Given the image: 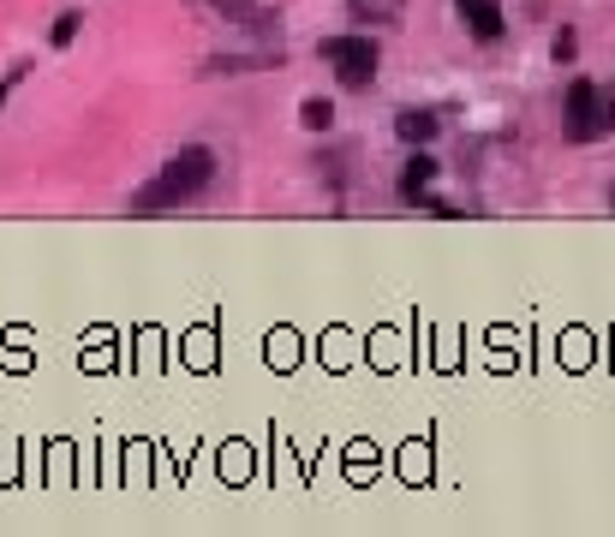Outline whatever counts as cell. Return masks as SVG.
Wrapping results in <instances>:
<instances>
[{"label":"cell","mask_w":615,"mask_h":537,"mask_svg":"<svg viewBox=\"0 0 615 537\" xmlns=\"http://www.w3.org/2000/svg\"><path fill=\"white\" fill-rule=\"evenodd\" d=\"M215 180V155L203 150V143H185L180 155H168L162 173H156L150 185H138L131 192V215H162V210H180V203L203 197V185Z\"/></svg>","instance_id":"cell-1"},{"label":"cell","mask_w":615,"mask_h":537,"mask_svg":"<svg viewBox=\"0 0 615 537\" xmlns=\"http://www.w3.org/2000/svg\"><path fill=\"white\" fill-rule=\"evenodd\" d=\"M562 132H568V143H592V138L615 132V90H604L592 78H574L568 84V101H562Z\"/></svg>","instance_id":"cell-2"},{"label":"cell","mask_w":615,"mask_h":537,"mask_svg":"<svg viewBox=\"0 0 615 537\" xmlns=\"http://www.w3.org/2000/svg\"><path fill=\"white\" fill-rule=\"evenodd\" d=\"M324 61L335 66V78L347 90H364L377 78V42L371 36H324Z\"/></svg>","instance_id":"cell-3"},{"label":"cell","mask_w":615,"mask_h":537,"mask_svg":"<svg viewBox=\"0 0 615 537\" xmlns=\"http://www.w3.org/2000/svg\"><path fill=\"white\" fill-rule=\"evenodd\" d=\"M436 173H443V162L424 155L418 143H413V155H406V168H401V197L406 203H424V197H431V185H436Z\"/></svg>","instance_id":"cell-4"},{"label":"cell","mask_w":615,"mask_h":537,"mask_svg":"<svg viewBox=\"0 0 615 537\" xmlns=\"http://www.w3.org/2000/svg\"><path fill=\"white\" fill-rule=\"evenodd\" d=\"M454 12H460V24L478 42H496V36H502V0H454Z\"/></svg>","instance_id":"cell-5"},{"label":"cell","mask_w":615,"mask_h":537,"mask_svg":"<svg viewBox=\"0 0 615 537\" xmlns=\"http://www.w3.org/2000/svg\"><path fill=\"white\" fill-rule=\"evenodd\" d=\"M222 19H233V24H245V31H269V12L257 7V0H210Z\"/></svg>","instance_id":"cell-6"},{"label":"cell","mask_w":615,"mask_h":537,"mask_svg":"<svg viewBox=\"0 0 615 537\" xmlns=\"http://www.w3.org/2000/svg\"><path fill=\"white\" fill-rule=\"evenodd\" d=\"M394 132H401L406 143H431V138H436V114H424V108H406L401 120H394Z\"/></svg>","instance_id":"cell-7"},{"label":"cell","mask_w":615,"mask_h":537,"mask_svg":"<svg viewBox=\"0 0 615 537\" xmlns=\"http://www.w3.org/2000/svg\"><path fill=\"white\" fill-rule=\"evenodd\" d=\"M299 126H305V132H329V126H335V108H329L324 96H305L299 101Z\"/></svg>","instance_id":"cell-8"},{"label":"cell","mask_w":615,"mask_h":537,"mask_svg":"<svg viewBox=\"0 0 615 537\" xmlns=\"http://www.w3.org/2000/svg\"><path fill=\"white\" fill-rule=\"evenodd\" d=\"M78 24H84V19H78V12H66V19H54V31H49V42H54V49H66V42H72V36H78Z\"/></svg>","instance_id":"cell-9"},{"label":"cell","mask_w":615,"mask_h":537,"mask_svg":"<svg viewBox=\"0 0 615 537\" xmlns=\"http://www.w3.org/2000/svg\"><path fill=\"white\" fill-rule=\"evenodd\" d=\"M574 54H580V36L562 31V36H555V61H574Z\"/></svg>","instance_id":"cell-10"},{"label":"cell","mask_w":615,"mask_h":537,"mask_svg":"<svg viewBox=\"0 0 615 537\" xmlns=\"http://www.w3.org/2000/svg\"><path fill=\"white\" fill-rule=\"evenodd\" d=\"M7 90H12V78H7V84H0V101H7Z\"/></svg>","instance_id":"cell-11"},{"label":"cell","mask_w":615,"mask_h":537,"mask_svg":"<svg viewBox=\"0 0 615 537\" xmlns=\"http://www.w3.org/2000/svg\"><path fill=\"white\" fill-rule=\"evenodd\" d=\"M609 203H615V185H609Z\"/></svg>","instance_id":"cell-12"}]
</instances>
